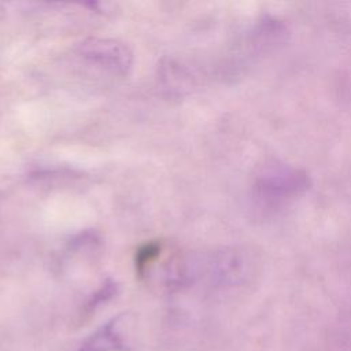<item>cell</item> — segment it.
<instances>
[{
  "mask_svg": "<svg viewBox=\"0 0 351 351\" xmlns=\"http://www.w3.org/2000/svg\"><path fill=\"white\" fill-rule=\"evenodd\" d=\"M78 53L111 73L128 74L133 64V53L128 45L110 38H86L78 44Z\"/></svg>",
  "mask_w": 351,
  "mask_h": 351,
  "instance_id": "6da1fadb",
  "label": "cell"
},
{
  "mask_svg": "<svg viewBox=\"0 0 351 351\" xmlns=\"http://www.w3.org/2000/svg\"><path fill=\"white\" fill-rule=\"evenodd\" d=\"M129 315L119 314L92 333L78 348V351H129L126 326Z\"/></svg>",
  "mask_w": 351,
  "mask_h": 351,
  "instance_id": "7a4b0ae2",
  "label": "cell"
}]
</instances>
